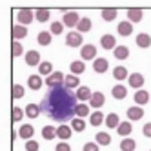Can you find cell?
I'll list each match as a JSON object with an SVG mask.
<instances>
[{
  "label": "cell",
  "mask_w": 151,
  "mask_h": 151,
  "mask_svg": "<svg viewBox=\"0 0 151 151\" xmlns=\"http://www.w3.org/2000/svg\"><path fill=\"white\" fill-rule=\"evenodd\" d=\"M42 113L46 116H49L51 120H57L60 124H64L66 120H71L75 109H77V95L71 93V89H68L66 86L57 89H51L42 102L38 104Z\"/></svg>",
  "instance_id": "obj_1"
},
{
  "label": "cell",
  "mask_w": 151,
  "mask_h": 151,
  "mask_svg": "<svg viewBox=\"0 0 151 151\" xmlns=\"http://www.w3.org/2000/svg\"><path fill=\"white\" fill-rule=\"evenodd\" d=\"M35 20V11L33 9H29V7H22V9H18L17 11V22L20 26H27L31 24Z\"/></svg>",
  "instance_id": "obj_2"
},
{
  "label": "cell",
  "mask_w": 151,
  "mask_h": 151,
  "mask_svg": "<svg viewBox=\"0 0 151 151\" xmlns=\"http://www.w3.org/2000/svg\"><path fill=\"white\" fill-rule=\"evenodd\" d=\"M64 80H66V75L62 71H55L53 75H49L46 78V86L49 89H57V88H62L64 86Z\"/></svg>",
  "instance_id": "obj_3"
},
{
  "label": "cell",
  "mask_w": 151,
  "mask_h": 151,
  "mask_svg": "<svg viewBox=\"0 0 151 151\" xmlns=\"http://www.w3.org/2000/svg\"><path fill=\"white\" fill-rule=\"evenodd\" d=\"M80 18L82 17H78L77 11H68V13H64V17H62V24L66 27H75V26H78Z\"/></svg>",
  "instance_id": "obj_4"
},
{
  "label": "cell",
  "mask_w": 151,
  "mask_h": 151,
  "mask_svg": "<svg viewBox=\"0 0 151 151\" xmlns=\"http://www.w3.org/2000/svg\"><path fill=\"white\" fill-rule=\"evenodd\" d=\"M80 58L82 60H96L99 57H96V47L93 46V44H86V46H82L80 47Z\"/></svg>",
  "instance_id": "obj_5"
},
{
  "label": "cell",
  "mask_w": 151,
  "mask_h": 151,
  "mask_svg": "<svg viewBox=\"0 0 151 151\" xmlns=\"http://www.w3.org/2000/svg\"><path fill=\"white\" fill-rule=\"evenodd\" d=\"M82 33H75V31H71V33L66 35V46L68 47H80L82 46Z\"/></svg>",
  "instance_id": "obj_6"
},
{
  "label": "cell",
  "mask_w": 151,
  "mask_h": 151,
  "mask_svg": "<svg viewBox=\"0 0 151 151\" xmlns=\"http://www.w3.org/2000/svg\"><path fill=\"white\" fill-rule=\"evenodd\" d=\"M33 135H35V127L31 124H22L20 126V129H18V137L20 138H24L27 142V140H33Z\"/></svg>",
  "instance_id": "obj_7"
},
{
  "label": "cell",
  "mask_w": 151,
  "mask_h": 151,
  "mask_svg": "<svg viewBox=\"0 0 151 151\" xmlns=\"http://www.w3.org/2000/svg\"><path fill=\"white\" fill-rule=\"evenodd\" d=\"M24 60H26L27 66H40V64H42V60H40V53L35 51V49L27 51L26 55H24Z\"/></svg>",
  "instance_id": "obj_8"
},
{
  "label": "cell",
  "mask_w": 151,
  "mask_h": 151,
  "mask_svg": "<svg viewBox=\"0 0 151 151\" xmlns=\"http://www.w3.org/2000/svg\"><path fill=\"white\" fill-rule=\"evenodd\" d=\"M75 95H77V100L78 102H86V100H91V96H93V91L88 88V86H80V88L75 91Z\"/></svg>",
  "instance_id": "obj_9"
},
{
  "label": "cell",
  "mask_w": 151,
  "mask_h": 151,
  "mask_svg": "<svg viewBox=\"0 0 151 151\" xmlns=\"http://www.w3.org/2000/svg\"><path fill=\"white\" fill-rule=\"evenodd\" d=\"M71 133H73V127L68 126V124H60V126L57 127V137L62 140V142L69 140V138H71Z\"/></svg>",
  "instance_id": "obj_10"
},
{
  "label": "cell",
  "mask_w": 151,
  "mask_h": 151,
  "mask_svg": "<svg viewBox=\"0 0 151 151\" xmlns=\"http://www.w3.org/2000/svg\"><path fill=\"white\" fill-rule=\"evenodd\" d=\"M129 86L135 89H142V86H144V75L142 73H131L129 75V78H127Z\"/></svg>",
  "instance_id": "obj_11"
},
{
  "label": "cell",
  "mask_w": 151,
  "mask_h": 151,
  "mask_svg": "<svg viewBox=\"0 0 151 151\" xmlns=\"http://www.w3.org/2000/svg\"><path fill=\"white\" fill-rule=\"evenodd\" d=\"M104 104H106V96H104V93H100V91H93V96H91V100H89V106L95 107V109H99V107H102Z\"/></svg>",
  "instance_id": "obj_12"
},
{
  "label": "cell",
  "mask_w": 151,
  "mask_h": 151,
  "mask_svg": "<svg viewBox=\"0 0 151 151\" xmlns=\"http://www.w3.org/2000/svg\"><path fill=\"white\" fill-rule=\"evenodd\" d=\"M116 33L120 37H129L133 33V24L129 22V20H124V22H120L116 26Z\"/></svg>",
  "instance_id": "obj_13"
},
{
  "label": "cell",
  "mask_w": 151,
  "mask_h": 151,
  "mask_svg": "<svg viewBox=\"0 0 151 151\" xmlns=\"http://www.w3.org/2000/svg\"><path fill=\"white\" fill-rule=\"evenodd\" d=\"M11 37H13V40H22V38H26L27 37V29H26V26H20V24H17V26H13L11 27Z\"/></svg>",
  "instance_id": "obj_14"
},
{
  "label": "cell",
  "mask_w": 151,
  "mask_h": 151,
  "mask_svg": "<svg viewBox=\"0 0 151 151\" xmlns=\"http://www.w3.org/2000/svg\"><path fill=\"white\" fill-rule=\"evenodd\" d=\"M24 111H26V116H27V118H31V120L38 118V116H40V113H42V109H40V106H38V104H27Z\"/></svg>",
  "instance_id": "obj_15"
},
{
  "label": "cell",
  "mask_w": 151,
  "mask_h": 151,
  "mask_svg": "<svg viewBox=\"0 0 151 151\" xmlns=\"http://www.w3.org/2000/svg\"><path fill=\"white\" fill-rule=\"evenodd\" d=\"M142 17H144V11H142V9H138V7L127 9V20H129L131 24H137V22H140V20H142Z\"/></svg>",
  "instance_id": "obj_16"
},
{
  "label": "cell",
  "mask_w": 151,
  "mask_h": 151,
  "mask_svg": "<svg viewBox=\"0 0 151 151\" xmlns=\"http://www.w3.org/2000/svg\"><path fill=\"white\" fill-rule=\"evenodd\" d=\"M107 69H109V62H107L106 58H96V60L93 62V71H95V73L104 75Z\"/></svg>",
  "instance_id": "obj_17"
},
{
  "label": "cell",
  "mask_w": 151,
  "mask_h": 151,
  "mask_svg": "<svg viewBox=\"0 0 151 151\" xmlns=\"http://www.w3.org/2000/svg\"><path fill=\"white\" fill-rule=\"evenodd\" d=\"M64 86H66L68 89H78L80 88V78L77 75H66V80H64Z\"/></svg>",
  "instance_id": "obj_18"
},
{
  "label": "cell",
  "mask_w": 151,
  "mask_h": 151,
  "mask_svg": "<svg viewBox=\"0 0 151 151\" xmlns=\"http://www.w3.org/2000/svg\"><path fill=\"white\" fill-rule=\"evenodd\" d=\"M142 116H144V109L140 106H131L127 109V118L129 120H140Z\"/></svg>",
  "instance_id": "obj_19"
},
{
  "label": "cell",
  "mask_w": 151,
  "mask_h": 151,
  "mask_svg": "<svg viewBox=\"0 0 151 151\" xmlns=\"http://www.w3.org/2000/svg\"><path fill=\"white\" fill-rule=\"evenodd\" d=\"M69 71H71V75H82L84 71H86V64H84V60H73L71 64H69Z\"/></svg>",
  "instance_id": "obj_20"
},
{
  "label": "cell",
  "mask_w": 151,
  "mask_h": 151,
  "mask_svg": "<svg viewBox=\"0 0 151 151\" xmlns=\"http://www.w3.org/2000/svg\"><path fill=\"white\" fill-rule=\"evenodd\" d=\"M149 100H151V95H149L147 91L138 89V91L135 93V102H137V106H146Z\"/></svg>",
  "instance_id": "obj_21"
},
{
  "label": "cell",
  "mask_w": 151,
  "mask_h": 151,
  "mask_svg": "<svg viewBox=\"0 0 151 151\" xmlns=\"http://www.w3.org/2000/svg\"><path fill=\"white\" fill-rule=\"evenodd\" d=\"M27 86H29L33 91H38L42 86H44V80H42L40 75H31V77L27 78Z\"/></svg>",
  "instance_id": "obj_22"
},
{
  "label": "cell",
  "mask_w": 151,
  "mask_h": 151,
  "mask_svg": "<svg viewBox=\"0 0 151 151\" xmlns=\"http://www.w3.org/2000/svg\"><path fill=\"white\" fill-rule=\"evenodd\" d=\"M100 46H102L104 49H115V47H116V38H115L113 35H102Z\"/></svg>",
  "instance_id": "obj_23"
},
{
  "label": "cell",
  "mask_w": 151,
  "mask_h": 151,
  "mask_svg": "<svg viewBox=\"0 0 151 151\" xmlns=\"http://www.w3.org/2000/svg\"><path fill=\"white\" fill-rule=\"evenodd\" d=\"M135 42H137V46H138V47L147 49V47L151 46V37H149L147 33H138L137 38H135Z\"/></svg>",
  "instance_id": "obj_24"
},
{
  "label": "cell",
  "mask_w": 151,
  "mask_h": 151,
  "mask_svg": "<svg viewBox=\"0 0 151 151\" xmlns=\"http://www.w3.org/2000/svg\"><path fill=\"white\" fill-rule=\"evenodd\" d=\"M120 116H118L116 113H109L106 116V126L109 127V129H118V126H120Z\"/></svg>",
  "instance_id": "obj_25"
},
{
  "label": "cell",
  "mask_w": 151,
  "mask_h": 151,
  "mask_svg": "<svg viewBox=\"0 0 151 151\" xmlns=\"http://www.w3.org/2000/svg\"><path fill=\"white\" fill-rule=\"evenodd\" d=\"M51 40H53V35H51V31H40L38 37H37V42L42 46V47H46L51 44Z\"/></svg>",
  "instance_id": "obj_26"
},
{
  "label": "cell",
  "mask_w": 151,
  "mask_h": 151,
  "mask_svg": "<svg viewBox=\"0 0 151 151\" xmlns=\"http://www.w3.org/2000/svg\"><path fill=\"white\" fill-rule=\"evenodd\" d=\"M95 142L99 146H109L111 144V135L106 133V131H99L95 135Z\"/></svg>",
  "instance_id": "obj_27"
},
{
  "label": "cell",
  "mask_w": 151,
  "mask_h": 151,
  "mask_svg": "<svg viewBox=\"0 0 151 151\" xmlns=\"http://www.w3.org/2000/svg\"><path fill=\"white\" fill-rule=\"evenodd\" d=\"M111 95H113V99H116V100H124L127 96V89L124 88L122 84H116L115 88L111 89Z\"/></svg>",
  "instance_id": "obj_28"
},
{
  "label": "cell",
  "mask_w": 151,
  "mask_h": 151,
  "mask_svg": "<svg viewBox=\"0 0 151 151\" xmlns=\"http://www.w3.org/2000/svg\"><path fill=\"white\" fill-rule=\"evenodd\" d=\"M113 55H115L116 60H126L129 57V47L127 46H116L113 49Z\"/></svg>",
  "instance_id": "obj_29"
},
{
  "label": "cell",
  "mask_w": 151,
  "mask_h": 151,
  "mask_svg": "<svg viewBox=\"0 0 151 151\" xmlns=\"http://www.w3.org/2000/svg\"><path fill=\"white\" fill-rule=\"evenodd\" d=\"M53 73H55V71H53V64L49 60L42 62L38 66V75H40V77H49V75H53Z\"/></svg>",
  "instance_id": "obj_30"
},
{
  "label": "cell",
  "mask_w": 151,
  "mask_h": 151,
  "mask_svg": "<svg viewBox=\"0 0 151 151\" xmlns=\"http://www.w3.org/2000/svg\"><path fill=\"white\" fill-rule=\"evenodd\" d=\"M118 135L120 137H124V138H127V135H131V131H133V126H131V122L129 120H124L120 126H118Z\"/></svg>",
  "instance_id": "obj_31"
},
{
  "label": "cell",
  "mask_w": 151,
  "mask_h": 151,
  "mask_svg": "<svg viewBox=\"0 0 151 151\" xmlns=\"http://www.w3.org/2000/svg\"><path fill=\"white\" fill-rule=\"evenodd\" d=\"M102 20H106V22H113V20L116 18V15H118V11L115 7H106V9H102Z\"/></svg>",
  "instance_id": "obj_32"
},
{
  "label": "cell",
  "mask_w": 151,
  "mask_h": 151,
  "mask_svg": "<svg viewBox=\"0 0 151 151\" xmlns=\"http://www.w3.org/2000/svg\"><path fill=\"white\" fill-rule=\"evenodd\" d=\"M113 78L115 80H124V78H129V73H127V69L124 68V66H116L115 69H113Z\"/></svg>",
  "instance_id": "obj_33"
},
{
  "label": "cell",
  "mask_w": 151,
  "mask_h": 151,
  "mask_svg": "<svg viewBox=\"0 0 151 151\" xmlns=\"http://www.w3.org/2000/svg\"><path fill=\"white\" fill-rule=\"evenodd\" d=\"M49 17H51L49 9H44V7H38V9H35V20H38V22H47V20H49Z\"/></svg>",
  "instance_id": "obj_34"
},
{
  "label": "cell",
  "mask_w": 151,
  "mask_h": 151,
  "mask_svg": "<svg viewBox=\"0 0 151 151\" xmlns=\"http://www.w3.org/2000/svg\"><path fill=\"white\" fill-rule=\"evenodd\" d=\"M42 137H44L46 140H53V138H55L57 137V127L55 126H44V127H42Z\"/></svg>",
  "instance_id": "obj_35"
},
{
  "label": "cell",
  "mask_w": 151,
  "mask_h": 151,
  "mask_svg": "<svg viewBox=\"0 0 151 151\" xmlns=\"http://www.w3.org/2000/svg\"><path fill=\"white\" fill-rule=\"evenodd\" d=\"M91 27H93L91 18H86V17H82V18H80V22H78V26H77L78 33H88V31H89Z\"/></svg>",
  "instance_id": "obj_36"
},
{
  "label": "cell",
  "mask_w": 151,
  "mask_h": 151,
  "mask_svg": "<svg viewBox=\"0 0 151 151\" xmlns=\"http://www.w3.org/2000/svg\"><path fill=\"white\" fill-rule=\"evenodd\" d=\"M120 149L122 151H135L137 149V142L133 138H122V142H120Z\"/></svg>",
  "instance_id": "obj_37"
},
{
  "label": "cell",
  "mask_w": 151,
  "mask_h": 151,
  "mask_svg": "<svg viewBox=\"0 0 151 151\" xmlns=\"http://www.w3.org/2000/svg\"><path fill=\"white\" fill-rule=\"evenodd\" d=\"M88 115H89V106L78 102L77 109H75V116H77V118H84V116H88Z\"/></svg>",
  "instance_id": "obj_38"
},
{
  "label": "cell",
  "mask_w": 151,
  "mask_h": 151,
  "mask_svg": "<svg viewBox=\"0 0 151 151\" xmlns=\"http://www.w3.org/2000/svg\"><path fill=\"white\" fill-rule=\"evenodd\" d=\"M102 122H106V118H104V115H102L100 111H95V113L89 115V124H91V126L96 127V126H100Z\"/></svg>",
  "instance_id": "obj_39"
},
{
  "label": "cell",
  "mask_w": 151,
  "mask_h": 151,
  "mask_svg": "<svg viewBox=\"0 0 151 151\" xmlns=\"http://www.w3.org/2000/svg\"><path fill=\"white\" fill-rule=\"evenodd\" d=\"M11 55H13V58H18V57L24 55V46L20 44V42L13 40V44H11Z\"/></svg>",
  "instance_id": "obj_40"
},
{
  "label": "cell",
  "mask_w": 151,
  "mask_h": 151,
  "mask_svg": "<svg viewBox=\"0 0 151 151\" xmlns=\"http://www.w3.org/2000/svg\"><path fill=\"white\" fill-rule=\"evenodd\" d=\"M24 86H20V84H15L13 88H11V95H13V99L15 100H18V99H22L24 96Z\"/></svg>",
  "instance_id": "obj_41"
},
{
  "label": "cell",
  "mask_w": 151,
  "mask_h": 151,
  "mask_svg": "<svg viewBox=\"0 0 151 151\" xmlns=\"http://www.w3.org/2000/svg\"><path fill=\"white\" fill-rule=\"evenodd\" d=\"M71 127H73V131H84L86 129V122L82 120V118H73L71 120Z\"/></svg>",
  "instance_id": "obj_42"
},
{
  "label": "cell",
  "mask_w": 151,
  "mask_h": 151,
  "mask_svg": "<svg viewBox=\"0 0 151 151\" xmlns=\"http://www.w3.org/2000/svg\"><path fill=\"white\" fill-rule=\"evenodd\" d=\"M24 115H26V111L15 106L13 111H11V120H13V122H18V120H22V118H24Z\"/></svg>",
  "instance_id": "obj_43"
},
{
  "label": "cell",
  "mask_w": 151,
  "mask_h": 151,
  "mask_svg": "<svg viewBox=\"0 0 151 151\" xmlns=\"http://www.w3.org/2000/svg\"><path fill=\"white\" fill-rule=\"evenodd\" d=\"M64 27H66V26H64L62 22H53L49 31H51V35H60V33H64Z\"/></svg>",
  "instance_id": "obj_44"
},
{
  "label": "cell",
  "mask_w": 151,
  "mask_h": 151,
  "mask_svg": "<svg viewBox=\"0 0 151 151\" xmlns=\"http://www.w3.org/2000/svg\"><path fill=\"white\" fill-rule=\"evenodd\" d=\"M38 142L37 140H27L26 142V151H38Z\"/></svg>",
  "instance_id": "obj_45"
},
{
  "label": "cell",
  "mask_w": 151,
  "mask_h": 151,
  "mask_svg": "<svg viewBox=\"0 0 151 151\" xmlns=\"http://www.w3.org/2000/svg\"><path fill=\"white\" fill-rule=\"evenodd\" d=\"M84 151H100V149L96 142H88V144H84Z\"/></svg>",
  "instance_id": "obj_46"
},
{
  "label": "cell",
  "mask_w": 151,
  "mask_h": 151,
  "mask_svg": "<svg viewBox=\"0 0 151 151\" xmlns=\"http://www.w3.org/2000/svg\"><path fill=\"white\" fill-rule=\"evenodd\" d=\"M55 151H71V146L68 142H58L57 147H55Z\"/></svg>",
  "instance_id": "obj_47"
},
{
  "label": "cell",
  "mask_w": 151,
  "mask_h": 151,
  "mask_svg": "<svg viewBox=\"0 0 151 151\" xmlns=\"http://www.w3.org/2000/svg\"><path fill=\"white\" fill-rule=\"evenodd\" d=\"M142 133H144V137H146V138H151V122L144 124V127H142Z\"/></svg>",
  "instance_id": "obj_48"
},
{
  "label": "cell",
  "mask_w": 151,
  "mask_h": 151,
  "mask_svg": "<svg viewBox=\"0 0 151 151\" xmlns=\"http://www.w3.org/2000/svg\"><path fill=\"white\" fill-rule=\"evenodd\" d=\"M149 151H151V149H149Z\"/></svg>",
  "instance_id": "obj_49"
}]
</instances>
